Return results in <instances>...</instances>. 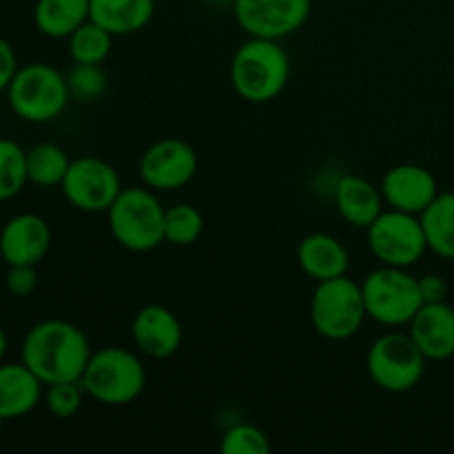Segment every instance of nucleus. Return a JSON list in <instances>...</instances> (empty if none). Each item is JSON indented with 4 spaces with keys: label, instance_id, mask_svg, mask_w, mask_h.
I'll return each mask as SVG.
<instances>
[{
    "label": "nucleus",
    "instance_id": "obj_1",
    "mask_svg": "<svg viewBox=\"0 0 454 454\" xmlns=\"http://www.w3.org/2000/svg\"><path fill=\"white\" fill-rule=\"evenodd\" d=\"M91 359V346L78 326L62 319L35 324L22 340L20 362L44 386L80 381Z\"/></svg>",
    "mask_w": 454,
    "mask_h": 454
},
{
    "label": "nucleus",
    "instance_id": "obj_2",
    "mask_svg": "<svg viewBox=\"0 0 454 454\" xmlns=\"http://www.w3.org/2000/svg\"><path fill=\"white\" fill-rule=\"evenodd\" d=\"M291 75L288 53L279 40L251 38L239 44L231 62V82L242 100L264 105L284 91Z\"/></svg>",
    "mask_w": 454,
    "mask_h": 454
},
{
    "label": "nucleus",
    "instance_id": "obj_3",
    "mask_svg": "<svg viewBox=\"0 0 454 454\" xmlns=\"http://www.w3.org/2000/svg\"><path fill=\"white\" fill-rule=\"evenodd\" d=\"M80 384L84 393L102 406H127L145 390L146 371L131 350L109 346L91 353Z\"/></svg>",
    "mask_w": 454,
    "mask_h": 454
},
{
    "label": "nucleus",
    "instance_id": "obj_4",
    "mask_svg": "<svg viewBox=\"0 0 454 454\" xmlns=\"http://www.w3.org/2000/svg\"><path fill=\"white\" fill-rule=\"evenodd\" d=\"M164 213L151 189L129 186L120 191L106 211L115 242L131 253H149L164 242Z\"/></svg>",
    "mask_w": 454,
    "mask_h": 454
},
{
    "label": "nucleus",
    "instance_id": "obj_5",
    "mask_svg": "<svg viewBox=\"0 0 454 454\" xmlns=\"http://www.w3.org/2000/svg\"><path fill=\"white\" fill-rule=\"evenodd\" d=\"M69 98L67 75L44 62L20 67L7 89V102L13 114L34 124L56 120L67 109Z\"/></svg>",
    "mask_w": 454,
    "mask_h": 454
},
{
    "label": "nucleus",
    "instance_id": "obj_6",
    "mask_svg": "<svg viewBox=\"0 0 454 454\" xmlns=\"http://www.w3.org/2000/svg\"><path fill=\"white\" fill-rule=\"evenodd\" d=\"M366 317L362 284L346 275L317 282L310 297V322L319 335L331 341L350 340Z\"/></svg>",
    "mask_w": 454,
    "mask_h": 454
},
{
    "label": "nucleus",
    "instance_id": "obj_7",
    "mask_svg": "<svg viewBox=\"0 0 454 454\" xmlns=\"http://www.w3.org/2000/svg\"><path fill=\"white\" fill-rule=\"evenodd\" d=\"M366 313L384 326H406L424 306L419 279L406 269L381 266L372 270L362 284Z\"/></svg>",
    "mask_w": 454,
    "mask_h": 454
},
{
    "label": "nucleus",
    "instance_id": "obj_8",
    "mask_svg": "<svg viewBox=\"0 0 454 454\" xmlns=\"http://www.w3.org/2000/svg\"><path fill=\"white\" fill-rule=\"evenodd\" d=\"M424 353L411 333H386L371 346L366 368L371 380L386 393H408L426 372Z\"/></svg>",
    "mask_w": 454,
    "mask_h": 454
},
{
    "label": "nucleus",
    "instance_id": "obj_9",
    "mask_svg": "<svg viewBox=\"0 0 454 454\" xmlns=\"http://www.w3.org/2000/svg\"><path fill=\"white\" fill-rule=\"evenodd\" d=\"M368 247L384 266L408 269L417 264L428 251L424 226L419 215L403 211H381V215L368 226Z\"/></svg>",
    "mask_w": 454,
    "mask_h": 454
},
{
    "label": "nucleus",
    "instance_id": "obj_10",
    "mask_svg": "<svg viewBox=\"0 0 454 454\" xmlns=\"http://www.w3.org/2000/svg\"><path fill=\"white\" fill-rule=\"evenodd\" d=\"M62 195L74 208L84 213H105L122 191L120 176L100 158H78L69 164L60 184Z\"/></svg>",
    "mask_w": 454,
    "mask_h": 454
},
{
    "label": "nucleus",
    "instance_id": "obj_11",
    "mask_svg": "<svg viewBox=\"0 0 454 454\" xmlns=\"http://www.w3.org/2000/svg\"><path fill=\"white\" fill-rule=\"evenodd\" d=\"M233 13L251 38L282 40L309 20L310 0H233Z\"/></svg>",
    "mask_w": 454,
    "mask_h": 454
},
{
    "label": "nucleus",
    "instance_id": "obj_12",
    "mask_svg": "<svg viewBox=\"0 0 454 454\" xmlns=\"http://www.w3.org/2000/svg\"><path fill=\"white\" fill-rule=\"evenodd\" d=\"M198 173V153L177 137L151 145L140 158V177L153 191H176L189 184Z\"/></svg>",
    "mask_w": 454,
    "mask_h": 454
},
{
    "label": "nucleus",
    "instance_id": "obj_13",
    "mask_svg": "<svg viewBox=\"0 0 454 454\" xmlns=\"http://www.w3.org/2000/svg\"><path fill=\"white\" fill-rule=\"evenodd\" d=\"M381 195L390 208L421 215L439 195L433 173L419 164H397L381 180Z\"/></svg>",
    "mask_w": 454,
    "mask_h": 454
},
{
    "label": "nucleus",
    "instance_id": "obj_14",
    "mask_svg": "<svg viewBox=\"0 0 454 454\" xmlns=\"http://www.w3.org/2000/svg\"><path fill=\"white\" fill-rule=\"evenodd\" d=\"M51 248V229L35 213H20L0 226V257L13 264L38 266Z\"/></svg>",
    "mask_w": 454,
    "mask_h": 454
},
{
    "label": "nucleus",
    "instance_id": "obj_15",
    "mask_svg": "<svg viewBox=\"0 0 454 454\" xmlns=\"http://www.w3.org/2000/svg\"><path fill=\"white\" fill-rule=\"evenodd\" d=\"M131 335L140 353L153 359H167L180 350L182 324L167 306L149 304L133 317Z\"/></svg>",
    "mask_w": 454,
    "mask_h": 454
},
{
    "label": "nucleus",
    "instance_id": "obj_16",
    "mask_svg": "<svg viewBox=\"0 0 454 454\" xmlns=\"http://www.w3.org/2000/svg\"><path fill=\"white\" fill-rule=\"evenodd\" d=\"M408 326L426 359L443 362L454 357V309L450 304H424Z\"/></svg>",
    "mask_w": 454,
    "mask_h": 454
},
{
    "label": "nucleus",
    "instance_id": "obj_17",
    "mask_svg": "<svg viewBox=\"0 0 454 454\" xmlns=\"http://www.w3.org/2000/svg\"><path fill=\"white\" fill-rule=\"evenodd\" d=\"M300 269L315 282L341 278L348 273L350 257L344 244L328 233H313L304 238L297 248Z\"/></svg>",
    "mask_w": 454,
    "mask_h": 454
},
{
    "label": "nucleus",
    "instance_id": "obj_18",
    "mask_svg": "<svg viewBox=\"0 0 454 454\" xmlns=\"http://www.w3.org/2000/svg\"><path fill=\"white\" fill-rule=\"evenodd\" d=\"M43 381L25 364H0V417L18 419L43 402Z\"/></svg>",
    "mask_w": 454,
    "mask_h": 454
},
{
    "label": "nucleus",
    "instance_id": "obj_19",
    "mask_svg": "<svg viewBox=\"0 0 454 454\" xmlns=\"http://www.w3.org/2000/svg\"><path fill=\"white\" fill-rule=\"evenodd\" d=\"M335 204L340 215L357 229H368L381 215V189L359 176H344L335 186Z\"/></svg>",
    "mask_w": 454,
    "mask_h": 454
},
{
    "label": "nucleus",
    "instance_id": "obj_20",
    "mask_svg": "<svg viewBox=\"0 0 454 454\" xmlns=\"http://www.w3.org/2000/svg\"><path fill=\"white\" fill-rule=\"evenodd\" d=\"M155 13V0H89V20L111 35H131L145 29Z\"/></svg>",
    "mask_w": 454,
    "mask_h": 454
},
{
    "label": "nucleus",
    "instance_id": "obj_21",
    "mask_svg": "<svg viewBox=\"0 0 454 454\" xmlns=\"http://www.w3.org/2000/svg\"><path fill=\"white\" fill-rule=\"evenodd\" d=\"M89 20V0H38L34 22L47 38H69L82 22Z\"/></svg>",
    "mask_w": 454,
    "mask_h": 454
},
{
    "label": "nucleus",
    "instance_id": "obj_22",
    "mask_svg": "<svg viewBox=\"0 0 454 454\" xmlns=\"http://www.w3.org/2000/svg\"><path fill=\"white\" fill-rule=\"evenodd\" d=\"M426 242L433 253L454 260V193H439L419 215Z\"/></svg>",
    "mask_w": 454,
    "mask_h": 454
},
{
    "label": "nucleus",
    "instance_id": "obj_23",
    "mask_svg": "<svg viewBox=\"0 0 454 454\" xmlns=\"http://www.w3.org/2000/svg\"><path fill=\"white\" fill-rule=\"evenodd\" d=\"M69 164V155L58 145H38L27 151V173L35 186H60Z\"/></svg>",
    "mask_w": 454,
    "mask_h": 454
},
{
    "label": "nucleus",
    "instance_id": "obj_24",
    "mask_svg": "<svg viewBox=\"0 0 454 454\" xmlns=\"http://www.w3.org/2000/svg\"><path fill=\"white\" fill-rule=\"evenodd\" d=\"M114 47V35L93 20L82 22L69 35V53L78 65H102Z\"/></svg>",
    "mask_w": 454,
    "mask_h": 454
},
{
    "label": "nucleus",
    "instance_id": "obj_25",
    "mask_svg": "<svg viewBox=\"0 0 454 454\" xmlns=\"http://www.w3.org/2000/svg\"><path fill=\"white\" fill-rule=\"evenodd\" d=\"M27 182V151L18 142L0 137V202L16 198Z\"/></svg>",
    "mask_w": 454,
    "mask_h": 454
},
{
    "label": "nucleus",
    "instance_id": "obj_26",
    "mask_svg": "<svg viewBox=\"0 0 454 454\" xmlns=\"http://www.w3.org/2000/svg\"><path fill=\"white\" fill-rule=\"evenodd\" d=\"M204 220L191 204H176L164 213V242L173 247H191L202 235Z\"/></svg>",
    "mask_w": 454,
    "mask_h": 454
},
{
    "label": "nucleus",
    "instance_id": "obj_27",
    "mask_svg": "<svg viewBox=\"0 0 454 454\" xmlns=\"http://www.w3.org/2000/svg\"><path fill=\"white\" fill-rule=\"evenodd\" d=\"M222 454H269L270 442L264 430L251 424H238L229 428L220 443Z\"/></svg>",
    "mask_w": 454,
    "mask_h": 454
},
{
    "label": "nucleus",
    "instance_id": "obj_28",
    "mask_svg": "<svg viewBox=\"0 0 454 454\" xmlns=\"http://www.w3.org/2000/svg\"><path fill=\"white\" fill-rule=\"evenodd\" d=\"M84 388L80 381H58L49 384L43 395V402L47 411L58 419H69L82 408Z\"/></svg>",
    "mask_w": 454,
    "mask_h": 454
},
{
    "label": "nucleus",
    "instance_id": "obj_29",
    "mask_svg": "<svg viewBox=\"0 0 454 454\" xmlns=\"http://www.w3.org/2000/svg\"><path fill=\"white\" fill-rule=\"evenodd\" d=\"M69 93L78 102H91L105 93L106 89V74L100 65H78L67 75Z\"/></svg>",
    "mask_w": 454,
    "mask_h": 454
},
{
    "label": "nucleus",
    "instance_id": "obj_30",
    "mask_svg": "<svg viewBox=\"0 0 454 454\" xmlns=\"http://www.w3.org/2000/svg\"><path fill=\"white\" fill-rule=\"evenodd\" d=\"M4 286L13 297H29L38 288V270L29 264H13L9 266Z\"/></svg>",
    "mask_w": 454,
    "mask_h": 454
},
{
    "label": "nucleus",
    "instance_id": "obj_31",
    "mask_svg": "<svg viewBox=\"0 0 454 454\" xmlns=\"http://www.w3.org/2000/svg\"><path fill=\"white\" fill-rule=\"evenodd\" d=\"M18 58L12 44L4 38H0V91H7L12 84L13 75L18 74Z\"/></svg>",
    "mask_w": 454,
    "mask_h": 454
},
{
    "label": "nucleus",
    "instance_id": "obj_32",
    "mask_svg": "<svg viewBox=\"0 0 454 454\" xmlns=\"http://www.w3.org/2000/svg\"><path fill=\"white\" fill-rule=\"evenodd\" d=\"M419 291L424 297V304H437V301H446L448 284L439 275L428 273L419 278Z\"/></svg>",
    "mask_w": 454,
    "mask_h": 454
},
{
    "label": "nucleus",
    "instance_id": "obj_33",
    "mask_svg": "<svg viewBox=\"0 0 454 454\" xmlns=\"http://www.w3.org/2000/svg\"><path fill=\"white\" fill-rule=\"evenodd\" d=\"M7 346H9V341H7V333H4V331H3V326H0V364H3L4 353H7Z\"/></svg>",
    "mask_w": 454,
    "mask_h": 454
},
{
    "label": "nucleus",
    "instance_id": "obj_34",
    "mask_svg": "<svg viewBox=\"0 0 454 454\" xmlns=\"http://www.w3.org/2000/svg\"><path fill=\"white\" fill-rule=\"evenodd\" d=\"M4 421H7V419H4V417H0V430H3V424H4Z\"/></svg>",
    "mask_w": 454,
    "mask_h": 454
}]
</instances>
